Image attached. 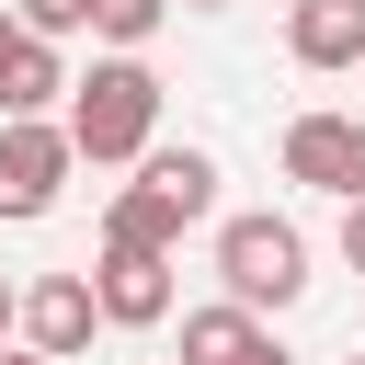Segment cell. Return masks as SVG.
<instances>
[{
  "label": "cell",
  "mask_w": 365,
  "mask_h": 365,
  "mask_svg": "<svg viewBox=\"0 0 365 365\" xmlns=\"http://www.w3.org/2000/svg\"><path fill=\"white\" fill-rule=\"evenodd\" d=\"M68 148L91 160V171H114V160H148L160 148V68L148 57H91V80H68Z\"/></svg>",
  "instance_id": "1"
},
{
  "label": "cell",
  "mask_w": 365,
  "mask_h": 365,
  "mask_svg": "<svg viewBox=\"0 0 365 365\" xmlns=\"http://www.w3.org/2000/svg\"><path fill=\"white\" fill-rule=\"evenodd\" d=\"M217 274H228V308H297V285H308V240L285 228V217H228L217 228Z\"/></svg>",
  "instance_id": "2"
},
{
  "label": "cell",
  "mask_w": 365,
  "mask_h": 365,
  "mask_svg": "<svg viewBox=\"0 0 365 365\" xmlns=\"http://www.w3.org/2000/svg\"><path fill=\"white\" fill-rule=\"evenodd\" d=\"M68 171H80V148H68V125H0V217L23 228V217H46L57 194H68Z\"/></svg>",
  "instance_id": "3"
},
{
  "label": "cell",
  "mask_w": 365,
  "mask_h": 365,
  "mask_svg": "<svg viewBox=\"0 0 365 365\" xmlns=\"http://www.w3.org/2000/svg\"><path fill=\"white\" fill-rule=\"evenodd\" d=\"M285 182H308L331 205H365V125L354 114H297L285 125Z\"/></svg>",
  "instance_id": "4"
},
{
  "label": "cell",
  "mask_w": 365,
  "mask_h": 365,
  "mask_svg": "<svg viewBox=\"0 0 365 365\" xmlns=\"http://www.w3.org/2000/svg\"><path fill=\"white\" fill-rule=\"evenodd\" d=\"M91 308L114 331H160L171 319V251H103L91 262Z\"/></svg>",
  "instance_id": "5"
},
{
  "label": "cell",
  "mask_w": 365,
  "mask_h": 365,
  "mask_svg": "<svg viewBox=\"0 0 365 365\" xmlns=\"http://www.w3.org/2000/svg\"><path fill=\"white\" fill-rule=\"evenodd\" d=\"M91 331H103V308H91V274H34V285H23V342H34L46 365H68Z\"/></svg>",
  "instance_id": "6"
},
{
  "label": "cell",
  "mask_w": 365,
  "mask_h": 365,
  "mask_svg": "<svg viewBox=\"0 0 365 365\" xmlns=\"http://www.w3.org/2000/svg\"><path fill=\"white\" fill-rule=\"evenodd\" d=\"M285 57L297 68H365V0H297L285 11Z\"/></svg>",
  "instance_id": "7"
},
{
  "label": "cell",
  "mask_w": 365,
  "mask_h": 365,
  "mask_svg": "<svg viewBox=\"0 0 365 365\" xmlns=\"http://www.w3.org/2000/svg\"><path fill=\"white\" fill-rule=\"evenodd\" d=\"M57 91H68L57 46H46V34H11V46H0V125H34Z\"/></svg>",
  "instance_id": "8"
},
{
  "label": "cell",
  "mask_w": 365,
  "mask_h": 365,
  "mask_svg": "<svg viewBox=\"0 0 365 365\" xmlns=\"http://www.w3.org/2000/svg\"><path fill=\"white\" fill-rule=\"evenodd\" d=\"M182 228H194V217H182L160 182H125V194L103 205V251H171Z\"/></svg>",
  "instance_id": "9"
},
{
  "label": "cell",
  "mask_w": 365,
  "mask_h": 365,
  "mask_svg": "<svg viewBox=\"0 0 365 365\" xmlns=\"http://www.w3.org/2000/svg\"><path fill=\"white\" fill-rule=\"evenodd\" d=\"M274 342H262V319L251 308H194L182 319V365H262Z\"/></svg>",
  "instance_id": "10"
},
{
  "label": "cell",
  "mask_w": 365,
  "mask_h": 365,
  "mask_svg": "<svg viewBox=\"0 0 365 365\" xmlns=\"http://www.w3.org/2000/svg\"><path fill=\"white\" fill-rule=\"evenodd\" d=\"M137 182H160L182 217H205V205H217V160H205V148H148V160H137Z\"/></svg>",
  "instance_id": "11"
},
{
  "label": "cell",
  "mask_w": 365,
  "mask_h": 365,
  "mask_svg": "<svg viewBox=\"0 0 365 365\" xmlns=\"http://www.w3.org/2000/svg\"><path fill=\"white\" fill-rule=\"evenodd\" d=\"M160 23H171V0H91V34H103L114 57H137Z\"/></svg>",
  "instance_id": "12"
},
{
  "label": "cell",
  "mask_w": 365,
  "mask_h": 365,
  "mask_svg": "<svg viewBox=\"0 0 365 365\" xmlns=\"http://www.w3.org/2000/svg\"><path fill=\"white\" fill-rule=\"evenodd\" d=\"M80 23H91V0H23V34H46V46L80 34Z\"/></svg>",
  "instance_id": "13"
},
{
  "label": "cell",
  "mask_w": 365,
  "mask_h": 365,
  "mask_svg": "<svg viewBox=\"0 0 365 365\" xmlns=\"http://www.w3.org/2000/svg\"><path fill=\"white\" fill-rule=\"evenodd\" d=\"M342 262L365 274V205H342Z\"/></svg>",
  "instance_id": "14"
},
{
  "label": "cell",
  "mask_w": 365,
  "mask_h": 365,
  "mask_svg": "<svg viewBox=\"0 0 365 365\" xmlns=\"http://www.w3.org/2000/svg\"><path fill=\"white\" fill-rule=\"evenodd\" d=\"M11 331H23V285L0 274V342H11Z\"/></svg>",
  "instance_id": "15"
},
{
  "label": "cell",
  "mask_w": 365,
  "mask_h": 365,
  "mask_svg": "<svg viewBox=\"0 0 365 365\" xmlns=\"http://www.w3.org/2000/svg\"><path fill=\"white\" fill-rule=\"evenodd\" d=\"M0 365H46V354H34V342H0Z\"/></svg>",
  "instance_id": "16"
},
{
  "label": "cell",
  "mask_w": 365,
  "mask_h": 365,
  "mask_svg": "<svg viewBox=\"0 0 365 365\" xmlns=\"http://www.w3.org/2000/svg\"><path fill=\"white\" fill-rule=\"evenodd\" d=\"M11 34H23V11H0V46H11Z\"/></svg>",
  "instance_id": "17"
},
{
  "label": "cell",
  "mask_w": 365,
  "mask_h": 365,
  "mask_svg": "<svg viewBox=\"0 0 365 365\" xmlns=\"http://www.w3.org/2000/svg\"><path fill=\"white\" fill-rule=\"evenodd\" d=\"M182 11H228V0H182Z\"/></svg>",
  "instance_id": "18"
},
{
  "label": "cell",
  "mask_w": 365,
  "mask_h": 365,
  "mask_svg": "<svg viewBox=\"0 0 365 365\" xmlns=\"http://www.w3.org/2000/svg\"><path fill=\"white\" fill-rule=\"evenodd\" d=\"M262 365H297V354H262Z\"/></svg>",
  "instance_id": "19"
},
{
  "label": "cell",
  "mask_w": 365,
  "mask_h": 365,
  "mask_svg": "<svg viewBox=\"0 0 365 365\" xmlns=\"http://www.w3.org/2000/svg\"><path fill=\"white\" fill-rule=\"evenodd\" d=\"M354 365H365V354H354Z\"/></svg>",
  "instance_id": "20"
}]
</instances>
